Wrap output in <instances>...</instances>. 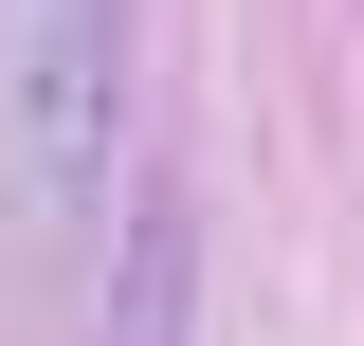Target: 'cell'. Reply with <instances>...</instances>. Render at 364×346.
Returning <instances> with one entry per match:
<instances>
[{"instance_id": "1", "label": "cell", "mask_w": 364, "mask_h": 346, "mask_svg": "<svg viewBox=\"0 0 364 346\" xmlns=\"http://www.w3.org/2000/svg\"><path fill=\"white\" fill-rule=\"evenodd\" d=\"M109 128H128V0H0V146H18V201L91 219L109 201Z\"/></svg>"}, {"instance_id": "2", "label": "cell", "mask_w": 364, "mask_h": 346, "mask_svg": "<svg viewBox=\"0 0 364 346\" xmlns=\"http://www.w3.org/2000/svg\"><path fill=\"white\" fill-rule=\"evenodd\" d=\"M109 346H182V237L128 256V328H109Z\"/></svg>"}]
</instances>
